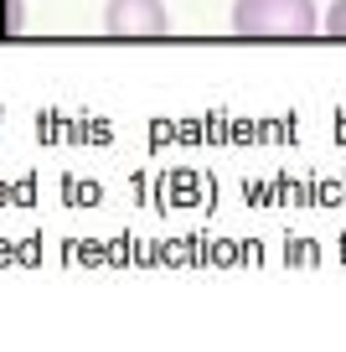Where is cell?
Masks as SVG:
<instances>
[{"label": "cell", "instance_id": "3", "mask_svg": "<svg viewBox=\"0 0 346 352\" xmlns=\"http://www.w3.org/2000/svg\"><path fill=\"white\" fill-rule=\"evenodd\" d=\"M325 36L346 42V0H331V11H325Z\"/></svg>", "mask_w": 346, "mask_h": 352}, {"label": "cell", "instance_id": "2", "mask_svg": "<svg viewBox=\"0 0 346 352\" xmlns=\"http://www.w3.org/2000/svg\"><path fill=\"white\" fill-rule=\"evenodd\" d=\"M104 32L108 36H165L171 11H165V0H108Z\"/></svg>", "mask_w": 346, "mask_h": 352}, {"label": "cell", "instance_id": "1", "mask_svg": "<svg viewBox=\"0 0 346 352\" xmlns=\"http://www.w3.org/2000/svg\"><path fill=\"white\" fill-rule=\"evenodd\" d=\"M321 11L315 0H233V32L259 36V42H295L315 36Z\"/></svg>", "mask_w": 346, "mask_h": 352}]
</instances>
